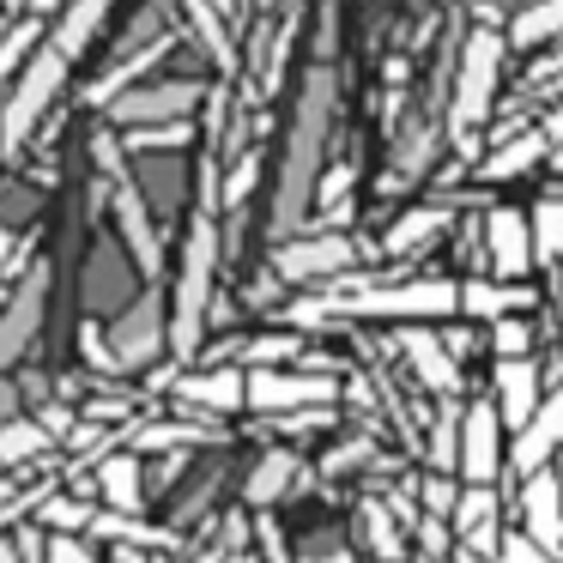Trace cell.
Masks as SVG:
<instances>
[{
	"instance_id": "obj_1",
	"label": "cell",
	"mask_w": 563,
	"mask_h": 563,
	"mask_svg": "<svg viewBox=\"0 0 563 563\" xmlns=\"http://www.w3.org/2000/svg\"><path fill=\"white\" fill-rule=\"evenodd\" d=\"M328 128H333V67H309L303 91H297L285 164H279V200H273V236H279V243H291L297 224L309 219V207H316V195H321Z\"/></svg>"
},
{
	"instance_id": "obj_2",
	"label": "cell",
	"mask_w": 563,
	"mask_h": 563,
	"mask_svg": "<svg viewBox=\"0 0 563 563\" xmlns=\"http://www.w3.org/2000/svg\"><path fill=\"white\" fill-rule=\"evenodd\" d=\"M333 316H357V321H442L461 316V285L454 279H412V285H369L352 297H321L309 309H291V321H333Z\"/></svg>"
},
{
	"instance_id": "obj_3",
	"label": "cell",
	"mask_w": 563,
	"mask_h": 563,
	"mask_svg": "<svg viewBox=\"0 0 563 563\" xmlns=\"http://www.w3.org/2000/svg\"><path fill=\"white\" fill-rule=\"evenodd\" d=\"M212 273H219V219L195 212L183 236V273H176V297H170V352L188 357L200 352L212 321Z\"/></svg>"
},
{
	"instance_id": "obj_4",
	"label": "cell",
	"mask_w": 563,
	"mask_h": 563,
	"mask_svg": "<svg viewBox=\"0 0 563 563\" xmlns=\"http://www.w3.org/2000/svg\"><path fill=\"white\" fill-rule=\"evenodd\" d=\"M67 67H74V62H67L62 49H49V43L31 55V67L19 74V86H13V98L0 103V146H7V152H19L31 134H37L43 110H49L55 91L67 86Z\"/></svg>"
},
{
	"instance_id": "obj_5",
	"label": "cell",
	"mask_w": 563,
	"mask_h": 563,
	"mask_svg": "<svg viewBox=\"0 0 563 563\" xmlns=\"http://www.w3.org/2000/svg\"><path fill=\"white\" fill-rule=\"evenodd\" d=\"M503 55H509V37L503 31H473L461 49V79H454V134H473L490 115V98L503 86Z\"/></svg>"
},
{
	"instance_id": "obj_6",
	"label": "cell",
	"mask_w": 563,
	"mask_h": 563,
	"mask_svg": "<svg viewBox=\"0 0 563 563\" xmlns=\"http://www.w3.org/2000/svg\"><path fill=\"white\" fill-rule=\"evenodd\" d=\"M91 152H98L103 176H110V188H115V224H122V243L134 249L146 285H158V267H164L158 261V231H152V212H146V200H140L134 176H128V164H122V146H115V134H98Z\"/></svg>"
},
{
	"instance_id": "obj_7",
	"label": "cell",
	"mask_w": 563,
	"mask_h": 563,
	"mask_svg": "<svg viewBox=\"0 0 563 563\" xmlns=\"http://www.w3.org/2000/svg\"><path fill=\"white\" fill-rule=\"evenodd\" d=\"M340 400L333 376H297V369H249V406L273 418H303V412H328Z\"/></svg>"
},
{
	"instance_id": "obj_8",
	"label": "cell",
	"mask_w": 563,
	"mask_h": 563,
	"mask_svg": "<svg viewBox=\"0 0 563 563\" xmlns=\"http://www.w3.org/2000/svg\"><path fill=\"white\" fill-rule=\"evenodd\" d=\"M110 357H115V376L146 369V364H158V357H164V291H158V285H146V291L115 316Z\"/></svg>"
},
{
	"instance_id": "obj_9",
	"label": "cell",
	"mask_w": 563,
	"mask_h": 563,
	"mask_svg": "<svg viewBox=\"0 0 563 563\" xmlns=\"http://www.w3.org/2000/svg\"><path fill=\"white\" fill-rule=\"evenodd\" d=\"M207 86L200 79H152V86H134L110 103V115L122 128H170V122H188L200 110Z\"/></svg>"
},
{
	"instance_id": "obj_10",
	"label": "cell",
	"mask_w": 563,
	"mask_h": 563,
	"mask_svg": "<svg viewBox=\"0 0 563 563\" xmlns=\"http://www.w3.org/2000/svg\"><path fill=\"white\" fill-rule=\"evenodd\" d=\"M357 261V243L340 231H316V236H291V243L273 249V267H279V279L291 285H316V279H333V273H345Z\"/></svg>"
},
{
	"instance_id": "obj_11",
	"label": "cell",
	"mask_w": 563,
	"mask_h": 563,
	"mask_svg": "<svg viewBox=\"0 0 563 563\" xmlns=\"http://www.w3.org/2000/svg\"><path fill=\"white\" fill-rule=\"evenodd\" d=\"M43 309H49V273L37 267V273H25V285H19L7 303H0V376H7L31 345H37Z\"/></svg>"
},
{
	"instance_id": "obj_12",
	"label": "cell",
	"mask_w": 563,
	"mask_h": 563,
	"mask_svg": "<svg viewBox=\"0 0 563 563\" xmlns=\"http://www.w3.org/2000/svg\"><path fill=\"white\" fill-rule=\"evenodd\" d=\"M497 473H503V412L497 400H478L461 418V478L466 485H490Z\"/></svg>"
},
{
	"instance_id": "obj_13",
	"label": "cell",
	"mask_w": 563,
	"mask_h": 563,
	"mask_svg": "<svg viewBox=\"0 0 563 563\" xmlns=\"http://www.w3.org/2000/svg\"><path fill=\"white\" fill-rule=\"evenodd\" d=\"M521 533L533 539L545 558H563V478L551 473V466L521 485Z\"/></svg>"
},
{
	"instance_id": "obj_14",
	"label": "cell",
	"mask_w": 563,
	"mask_h": 563,
	"mask_svg": "<svg viewBox=\"0 0 563 563\" xmlns=\"http://www.w3.org/2000/svg\"><path fill=\"white\" fill-rule=\"evenodd\" d=\"M485 255H490V267H497V279L515 285L539 261L533 255V219H527V212H515V207H497L485 219Z\"/></svg>"
},
{
	"instance_id": "obj_15",
	"label": "cell",
	"mask_w": 563,
	"mask_h": 563,
	"mask_svg": "<svg viewBox=\"0 0 563 563\" xmlns=\"http://www.w3.org/2000/svg\"><path fill=\"white\" fill-rule=\"evenodd\" d=\"M400 345H406V364L418 369V382H424L430 394H442V400L461 394V357L449 352V340H437L430 328H406Z\"/></svg>"
},
{
	"instance_id": "obj_16",
	"label": "cell",
	"mask_w": 563,
	"mask_h": 563,
	"mask_svg": "<svg viewBox=\"0 0 563 563\" xmlns=\"http://www.w3.org/2000/svg\"><path fill=\"white\" fill-rule=\"evenodd\" d=\"M558 449H563V382L551 388V400L539 406L533 424L515 437L509 461H515V473H521V478H533V473H545V466H551V454H558Z\"/></svg>"
},
{
	"instance_id": "obj_17",
	"label": "cell",
	"mask_w": 563,
	"mask_h": 563,
	"mask_svg": "<svg viewBox=\"0 0 563 563\" xmlns=\"http://www.w3.org/2000/svg\"><path fill=\"white\" fill-rule=\"evenodd\" d=\"M539 369H533V357H515V364H497V412H503V424L521 437L527 424L539 418Z\"/></svg>"
},
{
	"instance_id": "obj_18",
	"label": "cell",
	"mask_w": 563,
	"mask_h": 563,
	"mask_svg": "<svg viewBox=\"0 0 563 563\" xmlns=\"http://www.w3.org/2000/svg\"><path fill=\"white\" fill-rule=\"evenodd\" d=\"M176 400L188 412H236V406H249V376L243 369H200V376L176 382Z\"/></svg>"
},
{
	"instance_id": "obj_19",
	"label": "cell",
	"mask_w": 563,
	"mask_h": 563,
	"mask_svg": "<svg viewBox=\"0 0 563 563\" xmlns=\"http://www.w3.org/2000/svg\"><path fill=\"white\" fill-rule=\"evenodd\" d=\"M533 303V297L521 291V285H497V279H466L461 285V316H473V321H509V316H521V309Z\"/></svg>"
},
{
	"instance_id": "obj_20",
	"label": "cell",
	"mask_w": 563,
	"mask_h": 563,
	"mask_svg": "<svg viewBox=\"0 0 563 563\" xmlns=\"http://www.w3.org/2000/svg\"><path fill=\"white\" fill-rule=\"evenodd\" d=\"M110 7H115V0H74V7H67V13L49 25V49H62L67 62H79V55H86V43L98 37V25L110 19Z\"/></svg>"
},
{
	"instance_id": "obj_21",
	"label": "cell",
	"mask_w": 563,
	"mask_h": 563,
	"mask_svg": "<svg viewBox=\"0 0 563 563\" xmlns=\"http://www.w3.org/2000/svg\"><path fill=\"white\" fill-rule=\"evenodd\" d=\"M98 490L110 503V515H140L146 509V478H140V461L134 454H110L98 466Z\"/></svg>"
},
{
	"instance_id": "obj_22",
	"label": "cell",
	"mask_w": 563,
	"mask_h": 563,
	"mask_svg": "<svg viewBox=\"0 0 563 563\" xmlns=\"http://www.w3.org/2000/svg\"><path fill=\"white\" fill-rule=\"evenodd\" d=\"M297 473H303V461H297L291 449H267V454H261V466L249 473V503H255V509L279 503L285 490H291V478H297Z\"/></svg>"
},
{
	"instance_id": "obj_23",
	"label": "cell",
	"mask_w": 563,
	"mask_h": 563,
	"mask_svg": "<svg viewBox=\"0 0 563 563\" xmlns=\"http://www.w3.org/2000/svg\"><path fill=\"white\" fill-rule=\"evenodd\" d=\"M49 454V430L37 418H13V424H0V478L13 473V466H31Z\"/></svg>"
},
{
	"instance_id": "obj_24",
	"label": "cell",
	"mask_w": 563,
	"mask_h": 563,
	"mask_svg": "<svg viewBox=\"0 0 563 563\" xmlns=\"http://www.w3.org/2000/svg\"><path fill=\"white\" fill-rule=\"evenodd\" d=\"M563 37V0H533V7H521L509 25V43L515 49H539V43Z\"/></svg>"
},
{
	"instance_id": "obj_25",
	"label": "cell",
	"mask_w": 563,
	"mask_h": 563,
	"mask_svg": "<svg viewBox=\"0 0 563 563\" xmlns=\"http://www.w3.org/2000/svg\"><path fill=\"white\" fill-rule=\"evenodd\" d=\"M545 134H521V140H509V146H497L485 158V183H509V176H521V170H533L539 158H545Z\"/></svg>"
},
{
	"instance_id": "obj_26",
	"label": "cell",
	"mask_w": 563,
	"mask_h": 563,
	"mask_svg": "<svg viewBox=\"0 0 563 563\" xmlns=\"http://www.w3.org/2000/svg\"><path fill=\"white\" fill-rule=\"evenodd\" d=\"M43 43H49V37H43V19H25V25L7 31V37H0V86H7L13 74H25L31 55H37Z\"/></svg>"
},
{
	"instance_id": "obj_27",
	"label": "cell",
	"mask_w": 563,
	"mask_h": 563,
	"mask_svg": "<svg viewBox=\"0 0 563 563\" xmlns=\"http://www.w3.org/2000/svg\"><path fill=\"white\" fill-rule=\"evenodd\" d=\"M449 224V207H418V212H406V219H394V231H388V255H406V249H418V243H430V236Z\"/></svg>"
},
{
	"instance_id": "obj_28",
	"label": "cell",
	"mask_w": 563,
	"mask_h": 563,
	"mask_svg": "<svg viewBox=\"0 0 563 563\" xmlns=\"http://www.w3.org/2000/svg\"><path fill=\"white\" fill-rule=\"evenodd\" d=\"M527 219H533V255L545 261V267L563 261V195H545Z\"/></svg>"
},
{
	"instance_id": "obj_29",
	"label": "cell",
	"mask_w": 563,
	"mask_h": 563,
	"mask_svg": "<svg viewBox=\"0 0 563 563\" xmlns=\"http://www.w3.org/2000/svg\"><path fill=\"white\" fill-rule=\"evenodd\" d=\"M176 7L188 13L195 37L212 49V62H219V67H231V37H224V13H219V7H212V0H176Z\"/></svg>"
},
{
	"instance_id": "obj_30",
	"label": "cell",
	"mask_w": 563,
	"mask_h": 563,
	"mask_svg": "<svg viewBox=\"0 0 563 563\" xmlns=\"http://www.w3.org/2000/svg\"><path fill=\"white\" fill-rule=\"evenodd\" d=\"M430 466H437V473H461V430H454V400H442L437 430H430Z\"/></svg>"
},
{
	"instance_id": "obj_31",
	"label": "cell",
	"mask_w": 563,
	"mask_h": 563,
	"mask_svg": "<svg viewBox=\"0 0 563 563\" xmlns=\"http://www.w3.org/2000/svg\"><path fill=\"white\" fill-rule=\"evenodd\" d=\"M297 352H303V345H297V333H261V340L243 345V357L255 369H279L285 357H297Z\"/></svg>"
},
{
	"instance_id": "obj_32",
	"label": "cell",
	"mask_w": 563,
	"mask_h": 563,
	"mask_svg": "<svg viewBox=\"0 0 563 563\" xmlns=\"http://www.w3.org/2000/svg\"><path fill=\"white\" fill-rule=\"evenodd\" d=\"M490 345H497V364H515V357L533 352V333H527L521 316H509V321H497V328H490Z\"/></svg>"
},
{
	"instance_id": "obj_33",
	"label": "cell",
	"mask_w": 563,
	"mask_h": 563,
	"mask_svg": "<svg viewBox=\"0 0 563 563\" xmlns=\"http://www.w3.org/2000/svg\"><path fill=\"white\" fill-rule=\"evenodd\" d=\"M43 527L49 533H74V527H91V509L86 503H67V497H49L43 503Z\"/></svg>"
},
{
	"instance_id": "obj_34",
	"label": "cell",
	"mask_w": 563,
	"mask_h": 563,
	"mask_svg": "<svg viewBox=\"0 0 563 563\" xmlns=\"http://www.w3.org/2000/svg\"><path fill=\"white\" fill-rule=\"evenodd\" d=\"M43 563H98V558H91L86 539H74V533H49V539H43Z\"/></svg>"
},
{
	"instance_id": "obj_35",
	"label": "cell",
	"mask_w": 563,
	"mask_h": 563,
	"mask_svg": "<svg viewBox=\"0 0 563 563\" xmlns=\"http://www.w3.org/2000/svg\"><path fill=\"white\" fill-rule=\"evenodd\" d=\"M128 146L152 152V146H188V122H170V128H134L128 134Z\"/></svg>"
},
{
	"instance_id": "obj_36",
	"label": "cell",
	"mask_w": 563,
	"mask_h": 563,
	"mask_svg": "<svg viewBox=\"0 0 563 563\" xmlns=\"http://www.w3.org/2000/svg\"><path fill=\"white\" fill-rule=\"evenodd\" d=\"M497 563H551V558H545V551H539L527 533H503V545H497Z\"/></svg>"
},
{
	"instance_id": "obj_37",
	"label": "cell",
	"mask_w": 563,
	"mask_h": 563,
	"mask_svg": "<svg viewBox=\"0 0 563 563\" xmlns=\"http://www.w3.org/2000/svg\"><path fill=\"white\" fill-rule=\"evenodd\" d=\"M364 521H369V539H376V558H382V563H400V539H394L388 515H382V509H369Z\"/></svg>"
},
{
	"instance_id": "obj_38",
	"label": "cell",
	"mask_w": 563,
	"mask_h": 563,
	"mask_svg": "<svg viewBox=\"0 0 563 563\" xmlns=\"http://www.w3.org/2000/svg\"><path fill=\"white\" fill-rule=\"evenodd\" d=\"M249 188H255V158H243V164H236V176L224 183V207H243Z\"/></svg>"
},
{
	"instance_id": "obj_39",
	"label": "cell",
	"mask_w": 563,
	"mask_h": 563,
	"mask_svg": "<svg viewBox=\"0 0 563 563\" xmlns=\"http://www.w3.org/2000/svg\"><path fill=\"white\" fill-rule=\"evenodd\" d=\"M13 418H19V382L0 376V424H13Z\"/></svg>"
},
{
	"instance_id": "obj_40",
	"label": "cell",
	"mask_w": 563,
	"mask_h": 563,
	"mask_svg": "<svg viewBox=\"0 0 563 563\" xmlns=\"http://www.w3.org/2000/svg\"><path fill=\"white\" fill-rule=\"evenodd\" d=\"M539 134H545V146H563V103L545 115V128H539Z\"/></svg>"
},
{
	"instance_id": "obj_41",
	"label": "cell",
	"mask_w": 563,
	"mask_h": 563,
	"mask_svg": "<svg viewBox=\"0 0 563 563\" xmlns=\"http://www.w3.org/2000/svg\"><path fill=\"white\" fill-rule=\"evenodd\" d=\"M309 563H357V558L345 545H333V551H321V558H309Z\"/></svg>"
},
{
	"instance_id": "obj_42",
	"label": "cell",
	"mask_w": 563,
	"mask_h": 563,
	"mask_svg": "<svg viewBox=\"0 0 563 563\" xmlns=\"http://www.w3.org/2000/svg\"><path fill=\"white\" fill-rule=\"evenodd\" d=\"M454 563H497V558H485V551H454Z\"/></svg>"
},
{
	"instance_id": "obj_43",
	"label": "cell",
	"mask_w": 563,
	"mask_h": 563,
	"mask_svg": "<svg viewBox=\"0 0 563 563\" xmlns=\"http://www.w3.org/2000/svg\"><path fill=\"white\" fill-rule=\"evenodd\" d=\"M0 563H19V551H13V545H0Z\"/></svg>"
},
{
	"instance_id": "obj_44",
	"label": "cell",
	"mask_w": 563,
	"mask_h": 563,
	"mask_svg": "<svg viewBox=\"0 0 563 563\" xmlns=\"http://www.w3.org/2000/svg\"><path fill=\"white\" fill-rule=\"evenodd\" d=\"M551 164H558V170H563V146H551Z\"/></svg>"
},
{
	"instance_id": "obj_45",
	"label": "cell",
	"mask_w": 563,
	"mask_h": 563,
	"mask_svg": "<svg viewBox=\"0 0 563 563\" xmlns=\"http://www.w3.org/2000/svg\"><path fill=\"white\" fill-rule=\"evenodd\" d=\"M7 497H13V485H7V478H0V503H7Z\"/></svg>"
},
{
	"instance_id": "obj_46",
	"label": "cell",
	"mask_w": 563,
	"mask_h": 563,
	"mask_svg": "<svg viewBox=\"0 0 563 563\" xmlns=\"http://www.w3.org/2000/svg\"><path fill=\"white\" fill-rule=\"evenodd\" d=\"M418 563H442V558H430V551H424V558H418Z\"/></svg>"
}]
</instances>
